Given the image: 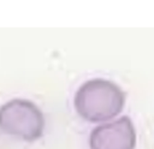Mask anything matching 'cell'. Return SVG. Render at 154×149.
Segmentation results:
<instances>
[{
	"label": "cell",
	"mask_w": 154,
	"mask_h": 149,
	"mask_svg": "<svg viewBox=\"0 0 154 149\" xmlns=\"http://www.w3.org/2000/svg\"><path fill=\"white\" fill-rule=\"evenodd\" d=\"M125 94L112 81L94 78L84 82L75 94L77 114L89 123H106L123 111Z\"/></svg>",
	"instance_id": "6da1fadb"
},
{
	"label": "cell",
	"mask_w": 154,
	"mask_h": 149,
	"mask_svg": "<svg viewBox=\"0 0 154 149\" xmlns=\"http://www.w3.org/2000/svg\"><path fill=\"white\" fill-rule=\"evenodd\" d=\"M46 126L45 115L31 101L12 99L0 107V131L25 142L42 137Z\"/></svg>",
	"instance_id": "7a4b0ae2"
},
{
	"label": "cell",
	"mask_w": 154,
	"mask_h": 149,
	"mask_svg": "<svg viewBox=\"0 0 154 149\" xmlns=\"http://www.w3.org/2000/svg\"><path fill=\"white\" fill-rule=\"evenodd\" d=\"M90 149H135L136 130L126 115L94 127L89 135Z\"/></svg>",
	"instance_id": "3957f363"
}]
</instances>
